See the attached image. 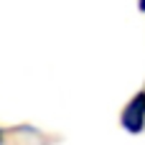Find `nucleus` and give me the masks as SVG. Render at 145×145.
<instances>
[{"label":"nucleus","instance_id":"1","mask_svg":"<svg viewBox=\"0 0 145 145\" xmlns=\"http://www.w3.org/2000/svg\"><path fill=\"white\" fill-rule=\"evenodd\" d=\"M122 125H125V130H130V133H140L145 127V92L135 94V99L125 107V112H122Z\"/></svg>","mask_w":145,"mask_h":145},{"label":"nucleus","instance_id":"2","mask_svg":"<svg viewBox=\"0 0 145 145\" xmlns=\"http://www.w3.org/2000/svg\"><path fill=\"white\" fill-rule=\"evenodd\" d=\"M140 10H143V13H145V0H140Z\"/></svg>","mask_w":145,"mask_h":145},{"label":"nucleus","instance_id":"3","mask_svg":"<svg viewBox=\"0 0 145 145\" xmlns=\"http://www.w3.org/2000/svg\"><path fill=\"white\" fill-rule=\"evenodd\" d=\"M0 138H3V135H0Z\"/></svg>","mask_w":145,"mask_h":145}]
</instances>
